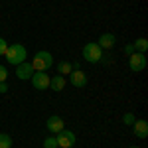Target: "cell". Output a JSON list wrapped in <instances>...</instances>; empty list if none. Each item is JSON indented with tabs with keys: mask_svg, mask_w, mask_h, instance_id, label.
Masks as SVG:
<instances>
[{
	"mask_svg": "<svg viewBox=\"0 0 148 148\" xmlns=\"http://www.w3.org/2000/svg\"><path fill=\"white\" fill-rule=\"evenodd\" d=\"M4 56H6V59H8L10 65H20L22 61H26L28 51H26V47H24L22 44H12V46H8V49H6Z\"/></svg>",
	"mask_w": 148,
	"mask_h": 148,
	"instance_id": "obj_1",
	"label": "cell"
},
{
	"mask_svg": "<svg viewBox=\"0 0 148 148\" xmlns=\"http://www.w3.org/2000/svg\"><path fill=\"white\" fill-rule=\"evenodd\" d=\"M30 63H32L34 71H47V69L53 65V56L49 51H38Z\"/></svg>",
	"mask_w": 148,
	"mask_h": 148,
	"instance_id": "obj_2",
	"label": "cell"
},
{
	"mask_svg": "<svg viewBox=\"0 0 148 148\" xmlns=\"http://www.w3.org/2000/svg\"><path fill=\"white\" fill-rule=\"evenodd\" d=\"M83 59H85L87 63H99L103 59V49L99 47L97 42L85 44V47H83Z\"/></svg>",
	"mask_w": 148,
	"mask_h": 148,
	"instance_id": "obj_3",
	"label": "cell"
},
{
	"mask_svg": "<svg viewBox=\"0 0 148 148\" xmlns=\"http://www.w3.org/2000/svg\"><path fill=\"white\" fill-rule=\"evenodd\" d=\"M56 140H57V148H71L75 144V134H73V130H67V128H63V130H59L56 134Z\"/></svg>",
	"mask_w": 148,
	"mask_h": 148,
	"instance_id": "obj_4",
	"label": "cell"
},
{
	"mask_svg": "<svg viewBox=\"0 0 148 148\" xmlns=\"http://www.w3.org/2000/svg\"><path fill=\"white\" fill-rule=\"evenodd\" d=\"M32 85H34V89H38V91L49 89V75H47L46 71H34V75H32Z\"/></svg>",
	"mask_w": 148,
	"mask_h": 148,
	"instance_id": "obj_5",
	"label": "cell"
},
{
	"mask_svg": "<svg viewBox=\"0 0 148 148\" xmlns=\"http://www.w3.org/2000/svg\"><path fill=\"white\" fill-rule=\"evenodd\" d=\"M128 67H130V71H134V73L142 71V69L146 67V56L144 53H138V51L130 53L128 56Z\"/></svg>",
	"mask_w": 148,
	"mask_h": 148,
	"instance_id": "obj_6",
	"label": "cell"
},
{
	"mask_svg": "<svg viewBox=\"0 0 148 148\" xmlns=\"http://www.w3.org/2000/svg\"><path fill=\"white\" fill-rule=\"evenodd\" d=\"M32 75H34V67H32V63L30 61H22L20 65H16V77L18 79H32Z\"/></svg>",
	"mask_w": 148,
	"mask_h": 148,
	"instance_id": "obj_7",
	"label": "cell"
},
{
	"mask_svg": "<svg viewBox=\"0 0 148 148\" xmlns=\"http://www.w3.org/2000/svg\"><path fill=\"white\" fill-rule=\"evenodd\" d=\"M46 128L49 130V132L57 134L59 130H63V128H65V123H63V119H61V116L53 114V116H49V119L46 121Z\"/></svg>",
	"mask_w": 148,
	"mask_h": 148,
	"instance_id": "obj_8",
	"label": "cell"
},
{
	"mask_svg": "<svg viewBox=\"0 0 148 148\" xmlns=\"http://www.w3.org/2000/svg\"><path fill=\"white\" fill-rule=\"evenodd\" d=\"M69 83L73 85V87H85L87 85V75L81 71V69H73L71 73H69Z\"/></svg>",
	"mask_w": 148,
	"mask_h": 148,
	"instance_id": "obj_9",
	"label": "cell"
},
{
	"mask_svg": "<svg viewBox=\"0 0 148 148\" xmlns=\"http://www.w3.org/2000/svg\"><path fill=\"white\" fill-rule=\"evenodd\" d=\"M132 130H134V136L136 138H146L148 136V123L144 119H136L132 123Z\"/></svg>",
	"mask_w": 148,
	"mask_h": 148,
	"instance_id": "obj_10",
	"label": "cell"
},
{
	"mask_svg": "<svg viewBox=\"0 0 148 148\" xmlns=\"http://www.w3.org/2000/svg\"><path fill=\"white\" fill-rule=\"evenodd\" d=\"M99 47L101 49H113L114 47V44H116V38H114L113 34H103L101 38H99Z\"/></svg>",
	"mask_w": 148,
	"mask_h": 148,
	"instance_id": "obj_11",
	"label": "cell"
},
{
	"mask_svg": "<svg viewBox=\"0 0 148 148\" xmlns=\"http://www.w3.org/2000/svg\"><path fill=\"white\" fill-rule=\"evenodd\" d=\"M63 87H65V77H63V75H53V77H49V89H51V91H63Z\"/></svg>",
	"mask_w": 148,
	"mask_h": 148,
	"instance_id": "obj_12",
	"label": "cell"
},
{
	"mask_svg": "<svg viewBox=\"0 0 148 148\" xmlns=\"http://www.w3.org/2000/svg\"><path fill=\"white\" fill-rule=\"evenodd\" d=\"M132 47H134V51H138V53H146V49H148V40H146V38H138L136 42L132 44Z\"/></svg>",
	"mask_w": 148,
	"mask_h": 148,
	"instance_id": "obj_13",
	"label": "cell"
},
{
	"mask_svg": "<svg viewBox=\"0 0 148 148\" xmlns=\"http://www.w3.org/2000/svg\"><path fill=\"white\" fill-rule=\"evenodd\" d=\"M71 71H73V67H71L69 61H61V63H57V73H59V75H69Z\"/></svg>",
	"mask_w": 148,
	"mask_h": 148,
	"instance_id": "obj_14",
	"label": "cell"
},
{
	"mask_svg": "<svg viewBox=\"0 0 148 148\" xmlns=\"http://www.w3.org/2000/svg\"><path fill=\"white\" fill-rule=\"evenodd\" d=\"M0 148H12V136L6 132H0Z\"/></svg>",
	"mask_w": 148,
	"mask_h": 148,
	"instance_id": "obj_15",
	"label": "cell"
},
{
	"mask_svg": "<svg viewBox=\"0 0 148 148\" xmlns=\"http://www.w3.org/2000/svg\"><path fill=\"white\" fill-rule=\"evenodd\" d=\"M134 121H136V116H134L132 113H125V114H123V123H125V125L132 126V123H134Z\"/></svg>",
	"mask_w": 148,
	"mask_h": 148,
	"instance_id": "obj_16",
	"label": "cell"
},
{
	"mask_svg": "<svg viewBox=\"0 0 148 148\" xmlns=\"http://www.w3.org/2000/svg\"><path fill=\"white\" fill-rule=\"evenodd\" d=\"M44 148H57V140H56V136L46 138V140H44Z\"/></svg>",
	"mask_w": 148,
	"mask_h": 148,
	"instance_id": "obj_17",
	"label": "cell"
},
{
	"mask_svg": "<svg viewBox=\"0 0 148 148\" xmlns=\"http://www.w3.org/2000/svg\"><path fill=\"white\" fill-rule=\"evenodd\" d=\"M6 49H8V42H6L4 38H0V56H4Z\"/></svg>",
	"mask_w": 148,
	"mask_h": 148,
	"instance_id": "obj_18",
	"label": "cell"
},
{
	"mask_svg": "<svg viewBox=\"0 0 148 148\" xmlns=\"http://www.w3.org/2000/svg\"><path fill=\"white\" fill-rule=\"evenodd\" d=\"M6 77H8V69L4 67V65H0V83L6 81Z\"/></svg>",
	"mask_w": 148,
	"mask_h": 148,
	"instance_id": "obj_19",
	"label": "cell"
},
{
	"mask_svg": "<svg viewBox=\"0 0 148 148\" xmlns=\"http://www.w3.org/2000/svg\"><path fill=\"white\" fill-rule=\"evenodd\" d=\"M125 53H126V56H130V53H134V47H132V44H128V46L125 47Z\"/></svg>",
	"mask_w": 148,
	"mask_h": 148,
	"instance_id": "obj_20",
	"label": "cell"
},
{
	"mask_svg": "<svg viewBox=\"0 0 148 148\" xmlns=\"http://www.w3.org/2000/svg\"><path fill=\"white\" fill-rule=\"evenodd\" d=\"M8 91V85H6V81H2L0 83V93H6Z\"/></svg>",
	"mask_w": 148,
	"mask_h": 148,
	"instance_id": "obj_21",
	"label": "cell"
},
{
	"mask_svg": "<svg viewBox=\"0 0 148 148\" xmlns=\"http://www.w3.org/2000/svg\"><path fill=\"white\" fill-rule=\"evenodd\" d=\"M71 67H73V69H81V63H79V61H75V63H73Z\"/></svg>",
	"mask_w": 148,
	"mask_h": 148,
	"instance_id": "obj_22",
	"label": "cell"
},
{
	"mask_svg": "<svg viewBox=\"0 0 148 148\" xmlns=\"http://www.w3.org/2000/svg\"><path fill=\"white\" fill-rule=\"evenodd\" d=\"M128 148H140V146H128Z\"/></svg>",
	"mask_w": 148,
	"mask_h": 148,
	"instance_id": "obj_23",
	"label": "cell"
}]
</instances>
